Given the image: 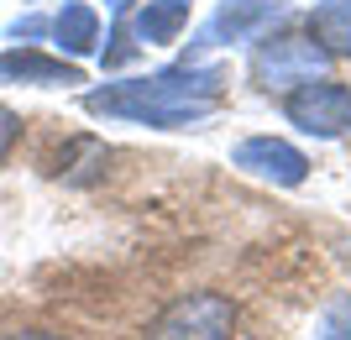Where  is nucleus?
<instances>
[{
    "label": "nucleus",
    "instance_id": "nucleus-1",
    "mask_svg": "<svg viewBox=\"0 0 351 340\" xmlns=\"http://www.w3.org/2000/svg\"><path fill=\"white\" fill-rule=\"evenodd\" d=\"M226 89V68H162L152 79H121V84L89 89L84 110L89 116H116V120H136V126H158V131H178L205 120L220 105Z\"/></svg>",
    "mask_w": 351,
    "mask_h": 340
},
{
    "label": "nucleus",
    "instance_id": "nucleus-2",
    "mask_svg": "<svg viewBox=\"0 0 351 340\" xmlns=\"http://www.w3.org/2000/svg\"><path fill=\"white\" fill-rule=\"evenodd\" d=\"M236 304L226 293H184L152 319L147 340H231Z\"/></svg>",
    "mask_w": 351,
    "mask_h": 340
},
{
    "label": "nucleus",
    "instance_id": "nucleus-3",
    "mask_svg": "<svg viewBox=\"0 0 351 340\" xmlns=\"http://www.w3.org/2000/svg\"><path fill=\"white\" fill-rule=\"evenodd\" d=\"M283 116L309 136H341L351 131V89L336 84V79H304L293 84V94L283 100Z\"/></svg>",
    "mask_w": 351,
    "mask_h": 340
},
{
    "label": "nucleus",
    "instance_id": "nucleus-4",
    "mask_svg": "<svg viewBox=\"0 0 351 340\" xmlns=\"http://www.w3.org/2000/svg\"><path fill=\"white\" fill-rule=\"evenodd\" d=\"M325 63H330V53L309 37H273V42L257 47V79L263 84H304V79H320Z\"/></svg>",
    "mask_w": 351,
    "mask_h": 340
},
{
    "label": "nucleus",
    "instance_id": "nucleus-5",
    "mask_svg": "<svg viewBox=\"0 0 351 340\" xmlns=\"http://www.w3.org/2000/svg\"><path fill=\"white\" fill-rule=\"evenodd\" d=\"M231 163L257 173V178H267V183H278V189H299L309 178V157L299 147H289V142H278V136H247L231 152Z\"/></svg>",
    "mask_w": 351,
    "mask_h": 340
},
{
    "label": "nucleus",
    "instance_id": "nucleus-6",
    "mask_svg": "<svg viewBox=\"0 0 351 340\" xmlns=\"http://www.w3.org/2000/svg\"><path fill=\"white\" fill-rule=\"evenodd\" d=\"M0 84H32V89H63V84H84V74L73 63L37 53V47H11L0 53Z\"/></svg>",
    "mask_w": 351,
    "mask_h": 340
},
{
    "label": "nucleus",
    "instance_id": "nucleus-7",
    "mask_svg": "<svg viewBox=\"0 0 351 340\" xmlns=\"http://www.w3.org/2000/svg\"><path fill=\"white\" fill-rule=\"evenodd\" d=\"M189 16H194V0H147L142 11H136V21H132L136 47H168V42H178V31L189 27Z\"/></svg>",
    "mask_w": 351,
    "mask_h": 340
},
{
    "label": "nucleus",
    "instance_id": "nucleus-8",
    "mask_svg": "<svg viewBox=\"0 0 351 340\" xmlns=\"http://www.w3.org/2000/svg\"><path fill=\"white\" fill-rule=\"evenodd\" d=\"M47 31H53V42H58L63 53H73V58H84V53L100 47V16H95L89 0H63V11L47 21Z\"/></svg>",
    "mask_w": 351,
    "mask_h": 340
},
{
    "label": "nucleus",
    "instance_id": "nucleus-9",
    "mask_svg": "<svg viewBox=\"0 0 351 340\" xmlns=\"http://www.w3.org/2000/svg\"><path fill=\"white\" fill-rule=\"evenodd\" d=\"M273 11H278V0H220L215 21L205 27V47H215V42H241V37H252V31L263 27Z\"/></svg>",
    "mask_w": 351,
    "mask_h": 340
},
{
    "label": "nucleus",
    "instance_id": "nucleus-10",
    "mask_svg": "<svg viewBox=\"0 0 351 340\" xmlns=\"http://www.w3.org/2000/svg\"><path fill=\"white\" fill-rule=\"evenodd\" d=\"M309 37L330 58H351V0H320L309 11Z\"/></svg>",
    "mask_w": 351,
    "mask_h": 340
},
{
    "label": "nucleus",
    "instance_id": "nucleus-11",
    "mask_svg": "<svg viewBox=\"0 0 351 340\" xmlns=\"http://www.w3.org/2000/svg\"><path fill=\"white\" fill-rule=\"evenodd\" d=\"M315 340H351V293H336L325 304L320 325H315Z\"/></svg>",
    "mask_w": 351,
    "mask_h": 340
},
{
    "label": "nucleus",
    "instance_id": "nucleus-12",
    "mask_svg": "<svg viewBox=\"0 0 351 340\" xmlns=\"http://www.w3.org/2000/svg\"><path fill=\"white\" fill-rule=\"evenodd\" d=\"M16 142H21V116H16V110H5V105H0V157H5V152H11Z\"/></svg>",
    "mask_w": 351,
    "mask_h": 340
},
{
    "label": "nucleus",
    "instance_id": "nucleus-13",
    "mask_svg": "<svg viewBox=\"0 0 351 340\" xmlns=\"http://www.w3.org/2000/svg\"><path fill=\"white\" fill-rule=\"evenodd\" d=\"M47 21H37V16H21V21H11V37L21 42V37H43Z\"/></svg>",
    "mask_w": 351,
    "mask_h": 340
},
{
    "label": "nucleus",
    "instance_id": "nucleus-14",
    "mask_svg": "<svg viewBox=\"0 0 351 340\" xmlns=\"http://www.w3.org/2000/svg\"><path fill=\"white\" fill-rule=\"evenodd\" d=\"M11 340H63V335H47V330H21V335H11Z\"/></svg>",
    "mask_w": 351,
    "mask_h": 340
}]
</instances>
